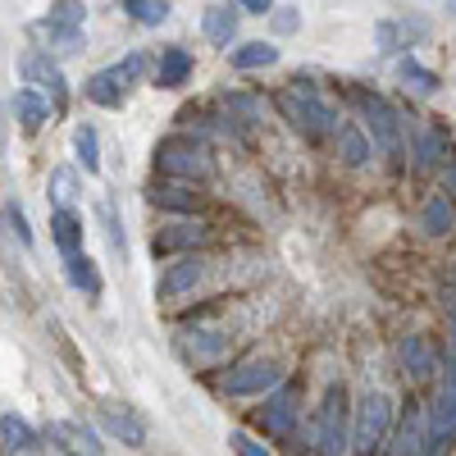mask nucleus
I'll use <instances>...</instances> for the list:
<instances>
[{
	"instance_id": "3",
	"label": "nucleus",
	"mask_w": 456,
	"mask_h": 456,
	"mask_svg": "<svg viewBox=\"0 0 456 456\" xmlns=\"http://www.w3.org/2000/svg\"><path fill=\"white\" fill-rule=\"evenodd\" d=\"M156 169L165 178H187L192 183V178H206L215 169V160H210V151L201 142H192V137H165L156 146Z\"/></svg>"
},
{
	"instance_id": "15",
	"label": "nucleus",
	"mask_w": 456,
	"mask_h": 456,
	"mask_svg": "<svg viewBox=\"0 0 456 456\" xmlns=\"http://www.w3.org/2000/svg\"><path fill=\"white\" fill-rule=\"evenodd\" d=\"M206 242V228L201 224H165L156 238H151V247H156V256H169V251H192Z\"/></svg>"
},
{
	"instance_id": "23",
	"label": "nucleus",
	"mask_w": 456,
	"mask_h": 456,
	"mask_svg": "<svg viewBox=\"0 0 456 456\" xmlns=\"http://www.w3.org/2000/svg\"><path fill=\"white\" fill-rule=\"evenodd\" d=\"M420 224H425V233H429V238H443V233H452V228H456V210H452V201H447V197H434V201H425V210H420Z\"/></svg>"
},
{
	"instance_id": "2",
	"label": "nucleus",
	"mask_w": 456,
	"mask_h": 456,
	"mask_svg": "<svg viewBox=\"0 0 456 456\" xmlns=\"http://www.w3.org/2000/svg\"><path fill=\"white\" fill-rule=\"evenodd\" d=\"M388 425H393V397L388 393H365L361 406H356L352 452L356 456H374V447L388 443Z\"/></svg>"
},
{
	"instance_id": "39",
	"label": "nucleus",
	"mask_w": 456,
	"mask_h": 456,
	"mask_svg": "<svg viewBox=\"0 0 456 456\" xmlns=\"http://www.w3.org/2000/svg\"><path fill=\"white\" fill-rule=\"evenodd\" d=\"M452 10H456V0H452Z\"/></svg>"
},
{
	"instance_id": "18",
	"label": "nucleus",
	"mask_w": 456,
	"mask_h": 456,
	"mask_svg": "<svg viewBox=\"0 0 456 456\" xmlns=\"http://www.w3.org/2000/svg\"><path fill=\"white\" fill-rule=\"evenodd\" d=\"M51 238H55V247L64 251V260L83 256V219L73 215V210H55V219H51Z\"/></svg>"
},
{
	"instance_id": "34",
	"label": "nucleus",
	"mask_w": 456,
	"mask_h": 456,
	"mask_svg": "<svg viewBox=\"0 0 456 456\" xmlns=\"http://www.w3.org/2000/svg\"><path fill=\"white\" fill-rule=\"evenodd\" d=\"M5 224L14 228V238H19V242H32V228H28V219H23L19 201H10V206H5Z\"/></svg>"
},
{
	"instance_id": "17",
	"label": "nucleus",
	"mask_w": 456,
	"mask_h": 456,
	"mask_svg": "<svg viewBox=\"0 0 456 456\" xmlns=\"http://www.w3.org/2000/svg\"><path fill=\"white\" fill-rule=\"evenodd\" d=\"M411 156H415V169H420V174L438 169V165L447 160V137H443L438 128H420V133H415Z\"/></svg>"
},
{
	"instance_id": "21",
	"label": "nucleus",
	"mask_w": 456,
	"mask_h": 456,
	"mask_svg": "<svg viewBox=\"0 0 456 456\" xmlns=\"http://www.w3.org/2000/svg\"><path fill=\"white\" fill-rule=\"evenodd\" d=\"M201 28H206V37H210L215 46H228V42L238 37V10H228V5H210Z\"/></svg>"
},
{
	"instance_id": "10",
	"label": "nucleus",
	"mask_w": 456,
	"mask_h": 456,
	"mask_svg": "<svg viewBox=\"0 0 456 456\" xmlns=\"http://www.w3.org/2000/svg\"><path fill=\"white\" fill-rule=\"evenodd\" d=\"M429 438H438V443L456 438V347H452V365H447V384L438 388V397L429 406Z\"/></svg>"
},
{
	"instance_id": "6",
	"label": "nucleus",
	"mask_w": 456,
	"mask_h": 456,
	"mask_svg": "<svg viewBox=\"0 0 456 456\" xmlns=\"http://www.w3.org/2000/svg\"><path fill=\"white\" fill-rule=\"evenodd\" d=\"M274 384H279V361H270V356H251V361H242L224 374L228 397H251V393H265Z\"/></svg>"
},
{
	"instance_id": "11",
	"label": "nucleus",
	"mask_w": 456,
	"mask_h": 456,
	"mask_svg": "<svg viewBox=\"0 0 456 456\" xmlns=\"http://www.w3.org/2000/svg\"><path fill=\"white\" fill-rule=\"evenodd\" d=\"M425 434H429V415H425L420 406H406L402 420H397V434H393V443H388V456H420Z\"/></svg>"
},
{
	"instance_id": "38",
	"label": "nucleus",
	"mask_w": 456,
	"mask_h": 456,
	"mask_svg": "<svg viewBox=\"0 0 456 456\" xmlns=\"http://www.w3.org/2000/svg\"><path fill=\"white\" fill-rule=\"evenodd\" d=\"M443 187H447V192L456 197V165H447V174H443Z\"/></svg>"
},
{
	"instance_id": "26",
	"label": "nucleus",
	"mask_w": 456,
	"mask_h": 456,
	"mask_svg": "<svg viewBox=\"0 0 456 456\" xmlns=\"http://www.w3.org/2000/svg\"><path fill=\"white\" fill-rule=\"evenodd\" d=\"M279 60V46H270V42H251V46H238L233 51V69H265V64H274Z\"/></svg>"
},
{
	"instance_id": "12",
	"label": "nucleus",
	"mask_w": 456,
	"mask_h": 456,
	"mask_svg": "<svg viewBox=\"0 0 456 456\" xmlns=\"http://www.w3.org/2000/svg\"><path fill=\"white\" fill-rule=\"evenodd\" d=\"M201 279H206V260H201V256H183V260H174L169 270H165L156 297H160V301H174V297H183V292H192Z\"/></svg>"
},
{
	"instance_id": "37",
	"label": "nucleus",
	"mask_w": 456,
	"mask_h": 456,
	"mask_svg": "<svg viewBox=\"0 0 456 456\" xmlns=\"http://www.w3.org/2000/svg\"><path fill=\"white\" fill-rule=\"evenodd\" d=\"M274 28H279V32H292V28H297V14H292V10H279V14H274Z\"/></svg>"
},
{
	"instance_id": "1",
	"label": "nucleus",
	"mask_w": 456,
	"mask_h": 456,
	"mask_svg": "<svg viewBox=\"0 0 456 456\" xmlns=\"http://www.w3.org/2000/svg\"><path fill=\"white\" fill-rule=\"evenodd\" d=\"M279 110L292 119V128H301L306 137H324V133L338 128L329 101H324L315 87H306V83H292L288 92H279Z\"/></svg>"
},
{
	"instance_id": "29",
	"label": "nucleus",
	"mask_w": 456,
	"mask_h": 456,
	"mask_svg": "<svg viewBox=\"0 0 456 456\" xmlns=\"http://www.w3.org/2000/svg\"><path fill=\"white\" fill-rule=\"evenodd\" d=\"M402 83H406L415 96H434V92H438V78H434L429 69H420L415 60H402Z\"/></svg>"
},
{
	"instance_id": "31",
	"label": "nucleus",
	"mask_w": 456,
	"mask_h": 456,
	"mask_svg": "<svg viewBox=\"0 0 456 456\" xmlns=\"http://www.w3.org/2000/svg\"><path fill=\"white\" fill-rule=\"evenodd\" d=\"M73 151H78V160H83V169H101V156H96V128H78V133H73Z\"/></svg>"
},
{
	"instance_id": "32",
	"label": "nucleus",
	"mask_w": 456,
	"mask_h": 456,
	"mask_svg": "<svg viewBox=\"0 0 456 456\" xmlns=\"http://www.w3.org/2000/svg\"><path fill=\"white\" fill-rule=\"evenodd\" d=\"M101 219H105V228H110V247L119 251V260L128 256V242H124V224L114 219V201H101Z\"/></svg>"
},
{
	"instance_id": "36",
	"label": "nucleus",
	"mask_w": 456,
	"mask_h": 456,
	"mask_svg": "<svg viewBox=\"0 0 456 456\" xmlns=\"http://www.w3.org/2000/svg\"><path fill=\"white\" fill-rule=\"evenodd\" d=\"M242 10H251V14H270L274 10V0H238Z\"/></svg>"
},
{
	"instance_id": "24",
	"label": "nucleus",
	"mask_w": 456,
	"mask_h": 456,
	"mask_svg": "<svg viewBox=\"0 0 456 456\" xmlns=\"http://www.w3.org/2000/svg\"><path fill=\"white\" fill-rule=\"evenodd\" d=\"M338 151H342V160H347V165H365V160H370V142H365V133L352 128V124L338 128Z\"/></svg>"
},
{
	"instance_id": "19",
	"label": "nucleus",
	"mask_w": 456,
	"mask_h": 456,
	"mask_svg": "<svg viewBox=\"0 0 456 456\" xmlns=\"http://www.w3.org/2000/svg\"><path fill=\"white\" fill-rule=\"evenodd\" d=\"M19 73H23V83H37V87H46L55 101H64V78H60V69L46 55H23Z\"/></svg>"
},
{
	"instance_id": "28",
	"label": "nucleus",
	"mask_w": 456,
	"mask_h": 456,
	"mask_svg": "<svg viewBox=\"0 0 456 456\" xmlns=\"http://www.w3.org/2000/svg\"><path fill=\"white\" fill-rule=\"evenodd\" d=\"M0 443H5L10 456H14V452H28V447H32V429L19 420V415L5 411V420H0Z\"/></svg>"
},
{
	"instance_id": "33",
	"label": "nucleus",
	"mask_w": 456,
	"mask_h": 456,
	"mask_svg": "<svg viewBox=\"0 0 456 456\" xmlns=\"http://www.w3.org/2000/svg\"><path fill=\"white\" fill-rule=\"evenodd\" d=\"M51 201L60 210H69V201H73V169H55L51 174Z\"/></svg>"
},
{
	"instance_id": "25",
	"label": "nucleus",
	"mask_w": 456,
	"mask_h": 456,
	"mask_svg": "<svg viewBox=\"0 0 456 456\" xmlns=\"http://www.w3.org/2000/svg\"><path fill=\"white\" fill-rule=\"evenodd\" d=\"M187 352H192V361H215V356L228 352V338L206 333V329H192V333H187Z\"/></svg>"
},
{
	"instance_id": "9",
	"label": "nucleus",
	"mask_w": 456,
	"mask_h": 456,
	"mask_svg": "<svg viewBox=\"0 0 456 456\" xmlns=\"http://www.w3.org/2000/svg\"><path fill=\"white\" fill-rule=\"evenodd\" d=\"M101 425H105L110 438H119V447H142L146 443V420L124 402H101Z\"/></svg>"
},
{
	"instance_id": "16",
	"label": "nucleus",
	"mask_w": 456,
	"mask_h": 456,
	"mask_svg": "<svg viewBox=\"0 0 456 456\" xmlns=\"http://www.w3.org/2000/svg\"><path fill=\"white\" fill-rule=\"evenodd\" d=\"M10 110H14V119L28 128V133H37L46 119H51V105H46V96L42 92H32V87H23V92H14L10 96Z\"/></svg>"
},
{
	"instance_id": "27",
	"label": "nucleus",
	"mask_w": 456,
	"mask_h": 456,
	"mask_svg": "<svg viewBox=\"0 0 456 456\" xmlns=\"http://www.w3.org/2000/svg\"><path fill=\"white\" fill-rule=\"evenodd\" d=\"M64 270H69V283L78 288V292H87V297H96V292H101V274H96V265H92L87 256H73V260L64 265Z\"/></svg>"
},
{
	"instance_id": "4",
	"label": "nucleus",
	"mask_w": 456,
	"mask_h": 456,
	"mask_svg": "<svg viewBox=\"0 0 456 456\" xmlns=\"http://www.w3.org/2000/svg\"><path fill=\"white\" fill-rule=\"evenodd\" d=\"M315 447L320 456H347V388H329L320 420H315Z\"/></svg>"
},
{
	"instance_id": "14",
	"label": "nucleus",
	"mask_w": 456,
	"mask_h": 456,
	"mask_svg": "<svg viewBox=\"0 0 456 456\" xmlns=\"http://www.w3.org/2000/svg\"><path fill=\"white\" fill-rule=\"evenodd\" d=\"M397 361H402V370H406L411 379H429V374H434V365H438V356H434V347H429V338H420V333L402 338Z\"/></svg>"
},
{
	"instance_id": "20",
	"label": "nucleus",
	"mask_w": 456,
	"mask_h": 456,
	"mask_svg": "<svg viewBox=\"0 0 456 456\" xmlns=\"http://www.w3.org/2000/svg\"><path fill=\"white\" fill-rule=\"evenodd\" d=\"M187 78H192V51H183V46H169V51L160 55L156 83H160V87H183Z\"/></svg>"
},
{
	"instance_id": "30",
	"label": "nucleus",
	"mask_w": 456,
	"mask_h": 456,
	"mask_svg": "<svg viewBox=\"0 0 456 456\" xmlns=\"http://www.w3.org/2000/svg\"><path fill=\"white\" fill-rule=\"evenodd\" d=\"M124 5H128V14H133L137 23H146V28H156V23L169 19V5H165V0H124Z\"/></svg>"
},
{
	"instance_id": "5",
	"label": "nucleus",
	"mask_w": 456,
	"mask_h": 456,
	"mask_svg": "<svg viewBox=\"0 0 456 456\" xmlns=\"http://www.w3.org/2000/svg\"><path fill=\"white\" fill-rule=\"evenodd\" d=\"M142 69H146V60H142V55H128L124 64H110V69L92 73V78H87V96H92L96 105H119L124 92L137 83Z\"/></svg>"
},
{
	"instance_id": "22",
	"label": "nucleus",
	"mask_w": 456,
	"mask_h": 456,
	"mask_svg": "<svg viewBox=\"0 0 456 456\" xmlns=\"http://www.w3.org/2000/svg\"><path fill=\"white\" fill-rule=\"evenodd\" d=\"M151 201H156L160 210H197L201 197L192 192V187H183V183H160V187H151Z\"/></svg>"
},
{
	"instance_id": "13",
	"label": "nucleus",
	"mask_w": 456,
	"mask_h": 456,
	"mask_svg": "<svg viewBox=\"0 0 456 456\" xmlns=\"http://www.w3.org/2000/svg\"><path fill=\"white\" fill-rule=\"evenodd\" d=\"M260 425H265V434L288 438V434H292V425H297V388H279L270 402H265Z\"/></svg>"
},
{
	"instance_id": "35",
	"label": "nucleus",
	"mask_w": 456,
	"mask_h": 456,
	"mask_svg": "<svg viewBox=\"0 0 456 456\" xmlns=\"http://www.w3.org/2000/svg\"><path fill=\"white\" fill-rule=\"evenodd\" d=\"M228 447H233L238 456H270V452H265L256 438H247V434H228Z\"/></svg>"
},
{
	"instance_id": "7",
	"label": "nucleus",
	"mask_w": 456,
	"mask_h": 456,
	"mask_svg": "<svg viewBox=\"0 0 456 456\" xmlns=\"http://www.w3.org/2000/svg\"><path fill=\"white\" fill-rule=\"evenodd\" d=\"M361 110H365V119H370V133L379 142V151L384 156H402V124H397V110L388 101H379V96H361Z\"/></svg>"
},
{
	"instance_id": "8",
	"label": "nucleus",
	"mask_w": 456,
	"mask_h": 456,
	"mask_svg": "<svg viewBox=\"0 0 456 456\" xmlns=\"http://www.w3.org/2000/svg\"><path fill=\"white\" fill-rule=\"evenodd\" d=\"M51 42L60 55H78L83 51V5L78 0H60L51 10Z\"/></svg>"
}]
</instances>
